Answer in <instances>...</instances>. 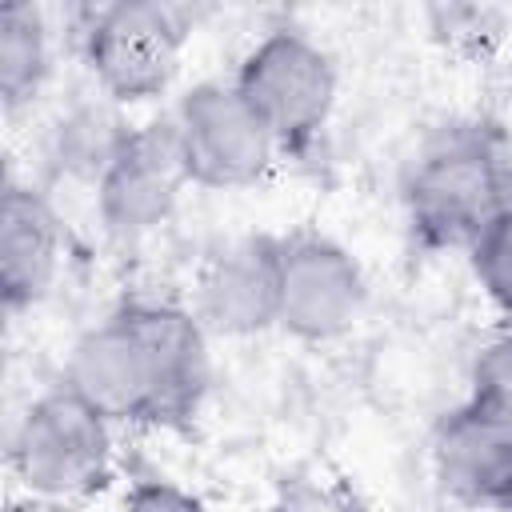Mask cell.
Masks as SVG:
<instances>
[{
    "instance_id": "cell-1",
    "label": "cell",
    "mask_w": 512,
    "mask_h": 512,
    "mask_svg": "<svg viewBox=\"0 0 512 512\" xmlns=\"http://www.w3.org/2000/svg\"><path fill=\"white\" fill-rule=\"evenodd\" d=\"M512 204V172L480 132H456L424 148L404 180L412 232L428 248H472L496 212Z\"/></svg>"
},
{
    "instance_id": "cell-2",
    "label": "cell",
    "mask_w": 512,
    "mask_h": 512,
    "mask_svg": "<svg viewBox=\"0 0 512 512\" xmlns=\"http://www.w3.org/2000/svg\"><path fill=\"white\" fill-rule=\"evenodd\" d=\"M8 460L32 496L84 500L112 476V432L96 408L60 384L20 416Z\"/></svg>"
},
{
    "instance_id": "cell-3",
    "label": "cell",
    "mask_w": 512,
    "mask_h": 512,
    "mask_svg": "<svg viewBox=\"0 0 512 512\" xmlns=\"http://www.w3.org/2000/svg\"><path fill=\"white\" fill-rule=\"evenodd\" d=\"M232 84L268 124L276 144L312 140L336 104L332 56L296 28H276L252 44Z\"/></svg>"
},
{
    "instance_id": "cell-4",
    "label": "cell",
    "mask_w": 512,
    "mask_h": 512,
    "mask_svg": "<svg viewBox=\"0 0 512 512\" xmlns=\"http://www.w3.org/2000/svg\"><path fill=\"white\" fill-rule=\"evenodd\" d=\"M188 184L200 188H248L276 152V136L240 96L236 84L204 80L188 88L172 112Z\"/></svg>"
},
{
    "instance_id": "cell-5",
    "label": "cell",
    "mask_w": 512,
    "mask_h": 512,
    "mask_svg": "<svg viewBox=\"0 0 512 512\" xmlns=\"http://www.w3.org/2000/svg\"><path fill=\"white\" fill-rule=\"evenodd\" d=\"M184 40L188 32L176 8L152 0H116L92 16L84 56L96 84L112 100L136 104L172 84Z\"/></svg>"
},
{
    "instance_id": "cell-6",
    "label": "cell",
    "mask_w": 512,
    "mask_h": 512,
    "mask_svg": "<svg viewBox=\"0 0 512 512\" xmlns=\"http://www.w3.org/2000/svg\"><path fill=\"white\" fill-rule=\"evenodd\" d=\"M368 284L352 252L320 232L280 240V328L300 340H336L356 328Z\"/></svg>"
},
{
    "instance_id": "cell-7",
    "label": "cell",
    "mask_w": 512,
    "mask_h": 512,
    "mask_svg": "<svg viewBox=\"0 0 512 512\" xmlns=\"http://www.w3.org/2000/svg\"><path fill=\"white\" fill-rule=\"evenodd\" d=\"M184 184L188 172L172 116L128 128V136L120 140V148L112 152L96 180L100 220L120 240L144 236L172 216Z\"/></svg>"
},
{
    "instance_id": "cell-8",
    "label": "cell",
    "mask_w": 512,
    "mask_h": 512,
    "mask_svg": "<svg viewBox=\"0 0 512 512\" xmlns=\"http://www.w3.org/2000/svg\"><path fill=\"white\" fill-rule=\"evenodd\" d=\"M64 388L96 408L108 424H156V368L144 332L120 308L104 324L88 328L64 368Z\"/></svg>"
},
{
    "instance_id": "cell-9",
    "label": "cell",
    "mask_w": 512,
    "mask_h": 512,
    "mask_svg": "<svg viewBox=\"0 0 512 512\" xmlns=\"http://www.w3.org/2000/svg\"><path fill=\"white\" fill-rule=\"evenodd\" d=\"M192 312L212 336H252L280 324V240L240 236L216 248L196 276Z\"/></svg>"
},
{
    "instance_id": "cell-10",
    "label": "cell",
    "mask_w": 512,
    "mask_h": 512,
    "mask_svg": "<svg viewBox=\"0 0 512 512\" xmlns=\"http://www.w3.org/2000/svg\"><path fill=\"white\" fill-rule=\"evenodd\" d=\"M432 468L440 488L472 508H512V436L460 404L432 440Z\"/></svg>"
},
{
    "instance_id": "cell-11",
    "label": "cell",
    "mask_w": 512,
    "mask_h": 512,
    "mask_svg": "<svg viewBox=\"0 0 512 512\" xmlns=\"http://www.w3.org/2000/svg\"><path fill=\"white\" fill-rule=\"evenodd\" d=\"M128 316L148 340L156 368V424L188 420L208 388V332L192 308L140 300L128 304Z\"/></svg>"
},
{
    "instance_id": "cell-12",
    "label": "cell",
    "mask_w": 512,
    "mask_h": 512,
    "mask_svg": "<svg viewBox=\"0 0 512 512\" xmlns=\"http://www.w3.org/2000/svg\"><path fill=\"white\" fill-rule=\"evenodd\" d=\"M60 220L52 204L28 188L8 184L0 196V292L4 304L32 308L60 272Z\"/></svg>"
},
{
    "instance_id": "cell-13",
    "label": "cell",
    "mask_w": 512,
    "mask_h": 512,
    "mask_svg": "<svg viewBox=\"0 0 512 512\" xmlns=\"http://www.w3.org/2000/svg\"><path fill=\"white\" fill-rule=\"evenodd\" d=\"M48 24L32 4L0 8V96L8 108L28 104L48 80Z\"/></svg>"
},
{
    "instance_id": "cell-14",
    "label": "cell",
    "mask_w": 512,
    "mask_h": 512,
    "mask_svg": "<svg viewBox=\"0 0 512 512\" xmlns=\"http://www.w3.org/2000/svg\"><path fill=\"white\" fill-rule=\"evenodd\" d=\"M468 408H476L484 420L504 428L512 436V332L488 340L476 360H472V380H468Z\"/></svg>"
},
{
    "instance_id": "cell-15",
    "label": "cell",
    "mask_w": 512,
    "mask_h": 512,
    "mask_svg": "<svg viewBox=\"0 0 512 512\" xmlns=\"http://www.w3.org/2000/svg\"><path fill=\"white\" fill-rule=\"evenodd\" d=\"M472 276L484 296L512 316V204L492 216V224L472 240Z\"/></svg>"
},
{
    "instance_id": "cell-16",
    "label": "cell",
    "mask_w": 512,
    "mask_h": 512,
    "mask_svg": "<svg viewBox=\"0 0 512 512\" xmlns=\"http://www.w3.org/2000/svg\"><path fill=\"white\" fill-rule=\"evenodd\" d=\"M272 512H360V508L340 488H328L316 480H288L276 492Z\"/></svg>"
},
{
    "instance_id": "cell-17",
    "label": "cell",
    "mask_w": 512,
    "mask_h": 512,
    "mask_svg": "<svg viewBox=\"0 0 512 512\" xmlns=\"http://www.w3.org/2000/svg\"><path fill=\"white\" fill-rule=\"evenodd\" d=\"M116 512H204V504L168 480H140L128 488Z\"/></svg>"
},
{
    "instance_id": "cell-18",
    "label": "cell",
    "mask_w": 512,
    "mask_h": 512,
    "mask_svg": "<svg viewBox=\"0 0 512 512\" xmlns=\"http://www.w3.org/2000/svg\"><path fill=\"white\" fill-rule=\"evenodd\" d=\"M508 68H512V64H508Z\"/></svg>"
}]
</instances>
